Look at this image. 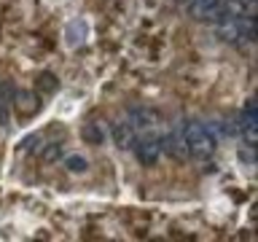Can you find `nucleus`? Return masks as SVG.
Segmentation results:
<instances>
[{"mask_svg": "<svg viewBox=\"0 0 258 242\" xmlns=\"http://www.w3.org/2000/svg\"><path fill=\"white\" fill-rule=\"evenodd\" d=\"M185 143H188V153L199 161H207L215 153V140L202 121H185Z\"/></svg>", "mask_w": 258, "mask_h": 242, "instance_id": "nucleus-1", "label": "nucleus"}, {"mask_svg": "<svg viewBox=\"0 0 258 242\" xmlns=\"http://www.w3.org/2000/svg\"><path fill=\"white\" fill-rule=\"evenodd\" d=\"M159 143H161V151H164L167 156H172L175 161H188L191 159L188 143H185V121H177Z\"/></svg>", "mask_w": 258, "mask_h": 242, "instance_id": "nucleus-2", "label": "nucleus"}, {"mask_svg": "<svg viewBox=\"0 0 258 242\" xmlns=\"http://www.w3.org/2000/svg\"><path fill=\"white\" fill-rule=\"evenodd\" d=\"M237 127H239V135L242 140L247 143V148H255L258 143V110H255V100H247L242 113L237 116Z\"/></svg>", "mask_w": 258, "mask_h": 242, "instance_id": "nucleus-3", "label": "nucleus"}, {"mask_svg": "<svg viewBox=\"0 0 258 242\" xmlns=\"http://www.w3.org/2000/svg\"><path fill=\"white\" fill-rule=\"evenodd\" d=\"M135 156L137 161H140L143 167H153L159 161L161 156V143H159V137L156 135H140V137H135Z\"/></svg>", "mask_w": 258, "mask_h": 242, "instance_id": "nucleus-4", "label": "nucleus"}, {"mask_svg": "<svg viewBox=\"0 0 258 242\" xmlns=\"http://www.w3.org/2000/svg\"><path fill=\"white\" fill-rule=\"evenodd\" d=\"M11 105L19 118H32L40 110V97H38V92H30V89H14Z\"/></svg>", "mask_w": 258, "mask_h": 242, "instance_id": "nucleus-5", "label": "nucleus"}, {"mask_svg": "<svg viewBox=\"0 0 258 242\" xmlns=\"http://www.w3.org/2000/svg\"><path fill=\"white\" fill-rule=\"evenodd\" d=\"M223 0H188V16L197 22H218Z\"/></svg>", "mask_w": 258, "mask_h": 242, "instance_id": "nucleus-6", "label": "nucleus"}, {"mask_svg": "<svg viewBox=\"0 0 258 242\" xmlns=\"http://www.w3.org/2000/svg\"><path fill=\"white\" fill-rule=\"evenodd\" d=\"M129 124L135 127V132H151L159 124V113L151 108H132L129 110Z\"/></svg>", "mask_w": 258, "mask_h": 242, "instance_id": "nucleus-7", "label": "nucleus"}, {"mask_svg": "<svg viewBox=\"0 0 258 242\" xmlns=\"http://www.w3.org/2000/svg\"><path fill=\"white\" fill-rule=\"evenodd\" d=\"M110 135H113L116 148H121V151L132 148V145H135V137H137L135 127L129 124V121H116V124H113V129H110Z\"/></svg>", "mask_w": 258, "mask_h": 242, "instance_id": "nucleus-8", "label": "nucleus"}, {"mask_svg": "<svg viewBox=\"0 0 258 242\" xmlns=\"http://www.w3.org/2000/svg\"><path fill=\"white\" fill-rule=\"evenodd\" d=\"M56 89H59V81H56L54 73H40L38 81H35V92H38V97H48V94H54Z\"/></svg>", "mask_w": 258, "mask_h": 242, "instance_id": "nucleus-9", "label": "nucleus"}, {"mask_svg": "<svg viewBox=\"0 0 258 242\" xmlns=\"http://www.w3.org/2000/svg\"><path fill=\"white\" fill-rule=\"evenodd\" d=\"M62 153H64L62 143H48V145H43V151H40V161H43V164H54V161L62 159Z\"/></svg>", "mask_w": 258, "mask_h": 242, "instance_id": "nucleus-10", "label": "nucleus"}, {"mask_svg": "<svg viewBox=\"0 0 258 242\" xmlns=\"http://www.w3.org/2000/svg\"><path fill=\"white\" fill-rule=\"evenodd\" d=\"M81 137H84L86 143H92V145H100L105 140V135L100 132V127L97 124H84V129H81Z\"/></svg>", "mask_w": 258, "mask_h": 242, "instance_id": "nucleus-11", "label": "nucleus"}, {"mask_svg": "<svg viewBox=\"0 0 258 242\" xmlns=\"http://www.w3.org/2000/svg\"><path fill=\"white\" fill-rule=\"evenodd\" d=\"M64 167L70 169V172H86L89 169V161L84 156H78V153H70L68 159H64Z\"/></svg>", "mask_w": 258, "mask_h": 242, "instance_id": "nucleus-12", "label": "nucleus"}, {"mask_svg": "<svg viewBox=\"0 0 258 242\" xmlns=\"http://www.w3.org/2000/svg\"><path fill=\"white\" fill-rule=\"evenodd\" d=\"M40 140V135H30V137H24V140H22V145H19V151H24V153H27V151H32V145H35Z\"/></svg>", "mask_w": 258, "mask_h": 242, "instance_id": "nucleus-13", "label": "nucleus"}, {"mask_svg": "<svg viewBox=\"0 0 258 242\" xmlns=\"http://www.w3.org/2000/svg\"><path fill=\"white\" fill-rule=\"evenodd\" d=\"M177 3H188V0H177Z\"/></svg>", "mask_w": 258, "mask_h": 242, "instance_id": "nucleus-14", "label": "nucleus"}]
</instances>
